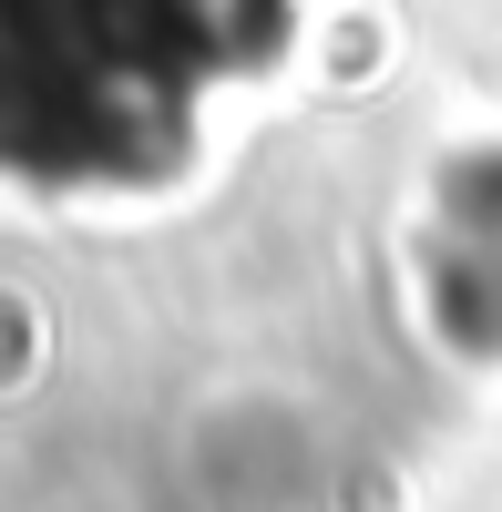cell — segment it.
Returning <instances> with one entry per match:
<instances>
[{
	"instance_id": "cell-1",
	"label": "cell",
	"mask_w": 502,
	"mask_h": 512,
	"mask_svg": "<svg viewBox=\"0 0 502 512\" xmlns=\"http://www.w3.org/2000/svg\"><path fill=\"white\" fill-rule=\"evenodd\" d=\"M482 175L308 0H0V512H359L492 349Z\"/></svg>"
}]
</instances>
